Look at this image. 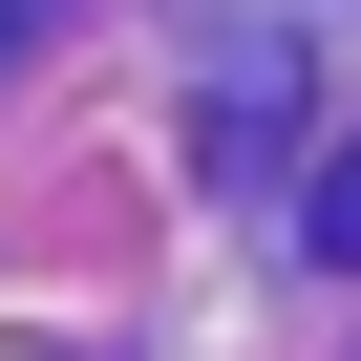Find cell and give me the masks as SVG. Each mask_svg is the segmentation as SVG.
Masks as SVG:
<instances>
[{
  "label": "cell",
  "mask_w": 361,
  "mask_h": 361,
  "mask_svg": "<svg viewBox=\"0 0 361 361\" xmlns=\"http://www.w3.org/2000/svg\"><path fill=\"white\" fill-rule=\"evenodd\" d=\"M298 255H340V276H361V149H340L319 192H298Z\"/></svg>",
  "instance_id": "6da1fadb"
}]
</instances>
